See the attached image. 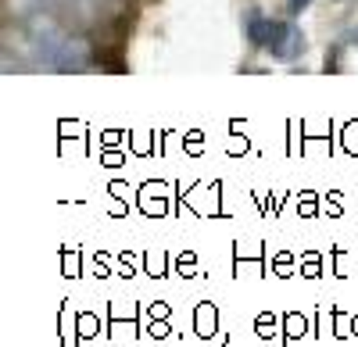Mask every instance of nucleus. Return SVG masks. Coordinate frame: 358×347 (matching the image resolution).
<instances>
[{
	"label": "nucleus",
	"instance_id": "obj_4",
	"mask_svg": "<svg viewBox=\"0 0 358 347\" xmlns=\"http://www.w3.org/2000/svg\"><path fill=\"white\" fill-rule=\"evenodd\" d=\"M147 269H151V276H162V269H165V254L158 251V254H147Z\"/></svg>",
	"mask_w": 358,
	"mask_h": 347
},
{
	"label": "nucleus",
	"instance_id": "obj_6",
	"mask_svg": "<svg viewBox=\"0 0 358 347\" xmlns=\"http://www.w3.org/2000/svg\"><path fill=\"white\" fill-rule=\"evenodd\" d=\"M258 330H262V337H273V333H268V330H273V319H268V315H262V319H258Z\"/></svg>",
	"mask_w": 358,
	"mask_h": 347
},
{
	"label": "nucleus",
	"instance_id": "obj_1",
	"mask_svg": "<svg viewBox=\"0 0 358 347\" xmlns=\"http://www.w3.org/2000/svg\"><path fill=\"white\" fill-rule=\"evenodd\" d=\"M265 50L273 54L276 61H294V57L305 54V33L297 25H290V22H280L276 33H273V43H268Z\"/></svg>",
	"mask_w": 358,
	"mask_h": 347
},
{
	"label": "nucleus",
	"instance_id": "obj_2",
	"mask_svg": "<svg viewBox=\"0 0 358 347\" xmlns=\"http://www.w3.org/2000/svg\"><path fill=\"white\" fill-rule=\"evenodd\" d=\"M276 25H280V22H273V18H262L258 11H248V18H244V29H248V43H251L255 50H265L268 43H273Z\"/></svg>",
	"mask_w": 358,
	"mask_h": 347
},
{
	"label": "nucleus",
	"instance_id": "obj_5",
	"mask_svg": "<svg viewBox=\"0 0 358 347\" xmlns=\"http://www.w3.org/2000/svg\"><path fill=\"white\" fill-rule=\"evenodd\" d=\"M312 4V0H287V8H290V15H297V11H305Z\"/></svg>",
	"mask_w": 358,
	"mask_h": 347
},
{
	"label": "nucleus",
	"instance_id": "obj_3",
	"mask_svg": "<svg viewBox=\"0 0 358 347\" xmlns=\"http://www.w3.org/2000/svg\"><path fill=\"white\" fill-rule=\"evenodd\" d=\"M197 333L201 337H212V304H201L197 308Z\"/></svg>",
	"mask_w": 358,
	"mask_h": 347
}]
</instances>
